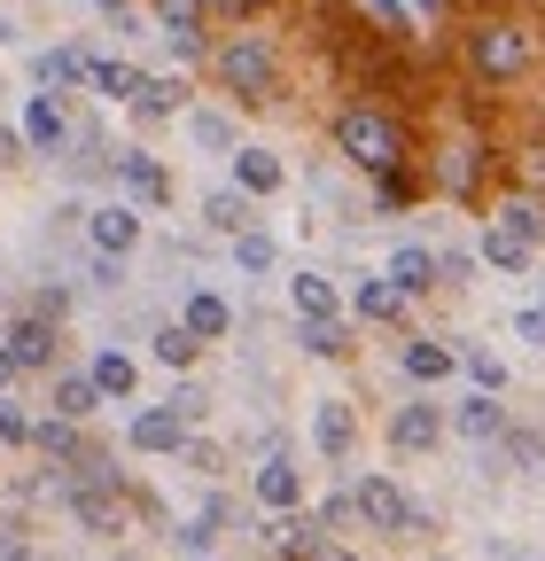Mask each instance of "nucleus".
I'll list each match as a JSON object with an SVG mask.
<instances>
[{
  "mask_svg": "<svg viewBox=\"0 0 545 561\" xmlns=\"http://www.w3.org/2000/svg\"><path fill=\"white\" fill-rule=\"evenodd\" d=\"M460 367V351H444V343H405V375L414 382H444Z\"/></svg>",
  "mask_w": 545,
  "mask_h": 561,
  "instance_id": "nucleus-22",
  "label": "nucleus"
},
{
  "mask_svg": "<svg viewBox=\"0 0 545 561\" xmlns=\"http://www.w3.org/2000/svg\"><path fill=\"white\" fill-rule=\"evenodd\" d=\"M522 335H530V343L545 351V305H537V312H522Z\"/></svg>",
  "mask_w": 545,
  "mask_h": 561,
  "instance_id": "nucleus-38",
  "label": "nucleus"
},
{
  "mask_svg": "<svg viewBox=\"0 0 545 561\" xmlns=\"http://www.w3.org/2000/svg\"><path fill=\"white\" fill-rule=\"evenodd\" d=\"M257 500H265L272 515H289V507H304V476H297L289 460H265V468H257Z\"/></svg>",
  "mask_w": 545,
  "mask_h": 561,
  "instance_id": "nucleus-10",
  "label": "nucleus"
},
{
  "mask_svg": "<svg viewBox=\"0 0 545 561\" xmlns=\"http://www.w3.org/2000/svg\"><path fill=\"white\" fill-rule=\"evenodd\" d=\"M0 382H16V351L9 343H0Z\"/></svg>",
  "mask_w": 545,
  "mask_h": 561,
  "instance_id": "nucleus-41",
  "label": "nucleus"
},
{
  "mask_svg": "<svg viewBox=\"0 0 545 561\" xmlns=\"http://www.w3.org/2000/svg\"><path fill=\"white\" fill-rule=\"evenodd\" d=\"M304 351H312V359H344V351H351V335L335 328V320H304Z\"/></svg>",
  "mask_w": 545,
  "mask_h": 561,
  "instance_id": "nucleus-31",
  "label": "nucleus"
},
{
  "mask_svg": "<svg viewBox=\"0 0 545 561\" xmlns=\"http://www.w3.org/2000/svg\"><path fill=\"white\" fill-rule=\"evenodd\" d=\"M55 413H71V421L102 413V382H94V375H62V382H55Z\"/></svg>",
  "mask_w": 545,
  "mask_h": 561,
  "instance_id": "nucleus-20",
  "label": "nucleus"
},
{
  "mask_svg": "<svg viewBox=\"0 0 545 561\" xmlns=\"http://www.w3.org/2000/svg\"><path fill=\"white\" fill-rule=\"evenodd\" d=\"M312 437H320L327 460H344V453H351V405H344V398H327V405L312 413Z\"/></svg>",
  "mask_w": 545,
  "mask_h": 561,
  "instance_id": "nucleus-11",
  "label": "nucleus"
},
{
  "mask_svg": "<svg viewBox=\"0 0 545 561\" xmlns=\"http://www.w3.org/2000/svg\"><path fill=\"white\" fill-rule=\"evenodd\" d=\"M179 437H187V413H179V405L132 413V445H141V453H179Z\"/></svg>",
  "mask_w": 545,
  "mask_h": 561,
  "instance_id": "nucleus-5",
  "label": "nucleus"
},
{
  "mask_svg": "<svg viewBox=\"0 0 545 561\" xmlns=\"http://www.w3.org/2000/svg\"><path fill=\"white\" fill-rule=\"evenodd\" d=\"M202 210H211V227L219 234H250V195H234V187H219L211 203H202Z\"/></svg>",
  "mask_w": 545,
  "mask_h": 561,
  "instance_id": "nucleus-27",
  "label": "nucleus"
},
{
  "mask_svg": "<svg viewBox=\"0 0 545 561\" xmlns=\"http://www.w3.org/2000/svg\"><path fill=\"white\" fill-rule=\"evenodd\" d=\"M195 351H202V335L179 320V328H156V359L164 367H195Z\"/></svg>",
  "mask_w": 545,
  "mask_h": 561,
  "instance_id": "nucleus-28",
  "label": "nucleus"
},
{
  "mask_svg": "<svg viewBox=\"0 0 545 561\" xmlns=\"http://www.w3.org/2000/svg\"><path fill=\"white\" fill-rule=\"evenodd\" d=\"M24 140H32L39 157H55L62 140H71V117H62V102H55V94H32V110H24Z\"/></svg>",
  "mask_w": 545,
  "mask_h": 561,
  "instance_id": "nucleus-7",
  "label": "nucleus"
},
{
  "mask_svg": "<svg viewBox=\"0 0 545 561\" xmlns=\"http://www.w3.org/2000/svg\"><path fill=\"white\" fill-rule=\"evenodd\" d=\"M86 79H94V94L102 102H132V94H141V70H132V62H86Z\"/></svg>",
  "mask_w": 545,
  "mask_h": 561,
  "instance_id": "nucleus-17",
  "label": "nucleus"
},
{
  "mask_svg": "<svg viewBox=\"0 0 545 561\" xmlns=\"http://www.w3.org/2000/svg\"><path fill=\"white\" fill-rule=\"evenodd\" d=\"M234 180H242V195H272V187H281V157H272V149H242Z\"/></svg>",
  "mask_w": 545,
  "mask_h": 561,
  "instance_id": "nucleus-16",
  "label": "nucleus"
},
{
  "mask_svg": "<svg viewBox=\"0 0 545 561\" xmlns=\"http://www.w3.org/2000/svg\"><path fill=\"white\" fill-rule=\"evenodd\" d=\"M0 561H32V538H24V523H0Z\"/></svg>",
  "mask_w": 545,
  "mask_h": 561,
  "instance_id": "nucleus-37",
  "label": "nucleus"
},
{
  "mask_svg": "<svg viewBox=\"0 0 545 561\" xmlns=\"http://www.w3.org/2000/svg\"><path fill=\"white\" fill-rule=\"evenodd\" d=\"M219 79H227L242 102H281V62H272L265 39H227V47H219Z\"/></svg>",
  "mask_w": 545,
  "mask_h": 561,
  "instance_id": "nucleus-2",
  "label": "nucleus"
},
{
  "mask_svg": "<svg viewBox=\"0 0 545 561\" xmlns=\"http://www.w3.org/2000/svg\"><path fill=\"white\" fill-rule=\"evenodd\" d=\"M0 437H9V445H39V421L16 398H0Z\"/></svg>",
  "mask_w": 545,
  "mask_h": 561,
  "instance_id": "nucleus-33",
  "label": "nucleus"
},
{
  "mask_svg": "<svg viewBox=\"0 0 545 561\" xmlns=\"http://www.w3.org/2000/svg\"><path fill=\"white\" fill-rule=\"evenodd\" d=\"M405 9H421V16H437V9H444V0H405Z\"/></svg>",
  "mask_w": 545,
  "mask_h": 561,
  "instance_id": "nucleus-44",
  "label": "nucleus"
},
{
  "mask_svg": "<svg viewBox=\"0 0 545 561\" xmlns=\"http://www.w3.org/2000/svg\"><path fill=\"white\" fill-rule=\"evenodd\" d=\"M9 351H16V367H47V351H55V335H47L39 320H16V335H9Z\"/></svg>",
  "mask_w": 545,
  "mask_h": 561,
  "instance_id": "nucleus-29",
  "label": "nucleus"
},
{
  "mask_svg": "<svg viewBox=\"0 0 545 561\" xmlns=\"http://www.w3.org/2000/svg\"><path fill=\"white\" fill-rule=\"evenodd\" d=\"M312 561H359V553H344V546H312Z\"/></svg>",
  "mask_w": 545,
  "mask_h": 561,
  "instance_id": "nucleus-40",
  "label": "nucleus"
},
{
  "mask_svg": "<svg viewBox=\"0 0 545 561\" xmlns=\"http://www.w3.org/2000/svg\"><path fill=\"white\" fill-rule=\"evenodd\" d=\"M179 102H187L179 79H141V94H132V110H141V117H172Z\"/></svg>",
  "mask_w": 545,
  "mask_h": 561,
  "instance_id": "nucleus-26",
  "label": "nucleus"
},
{
  "mask_svg": "<svg viewBox=\"0 0 545 561\" xmlns=\"http://www.w3.org/2000/svg\"><path fill=\"white\" fill-rule=\"evenodd\" d=\"M79 79H86V55H79V47H47V55H39V87H47V94L79 87Z\"/></svg>",
  "mask_w": 545,
  "mask_h": 561,
  "instance_id": "nucleus-21",
  "label": "nucleus"
},
{
  "mask_svg": "<svg viewBox=\"0 0 545 561\" xmlns=\"http://www.w3.org/2000/svg\"><path fill=\"white\" fill-rule=\"evenodd\" d=\"M499 227H514V234H522V242H537V234H545V210H537V203H522V195H514V203H499Z\"/></svg>",
  "mask_w": 545,
  "mask_h": 561,
  "instance_id": "nucleus-32",
  "label": "nucleus"
},
{
  "mask_svg": "<svg viewBox=\"0 0 545 561\" xmlns=\"http://www.w3.org/2000/svg\"><path fill=\"white\" fill-rule=\"evenodd\" d=\"M9 157H16V133H9V125H0V164H9Z\"/></svg>",
  "mask_w": 545,
  "mask_h": 561,
  "instance_id": "nucleus-43",
  "label": "nucleus"
},
{
  "mask_svg": "<svg viewBox=\"0 0 545 561\" xmlns=\"http://www.w3.org/2000/svg\"><path fill=\"white\" fill-rule=\"evenodd\" d=\"M530 250H537V242H522L514 227H484V257H491V265L522 273V265H530Z\"/></svg>",
  "mask_w": 545,
  "mask_h": 561,
  "instance_id": "nucleus-23",
  "label": "nucleus"
},
{
  "mask_svg": "<svg viewBox=\"0 0 545 561\" xmlns=\"http://www.w3.org/2000/svg\"><path fill=\"white\" fill-rule=\"evenodd\" d=\"M211 9H227V16H250V9H257V0H211Z\"/></svg>",
  "mask_w": 545,
  "mask_h": 561,
  "instance_id": "nucleus-42",
  "label": "nucleus"
},
{
  "mask_svg": "<svg viewBox=\"0 0 545 561\" xmlns=\"http://www.w3.org/2000/svg\"><path fill=\"white\" fill-rule=\"evenodd\" d=\"M460 367H467L475 382H484V390H499V382H507V367L491 359V351H484V343H475V351H460Z\"/></svg>",
  "mask_w": 545,
  "mask_h": 561,
  "instance_id": "nucleus-35",
  "label": "nucleus"
},
{
  "mask_svg": "<svg viewBox=\"0 0 545 561\" xmlns=\"http://www.w3.org/2000/svg\"><path fill=\"white\" fill-rule=\"evenodd\" d=\"M86 234H94V250H102V257H125L132 242H141V219H132L125 203H102L94 219H86Z\"/></svg>",
  "mask_w": 545,
  "mask_h": 561,
  "instance_id": "nucleus-6",
  "label": "nucleus"
},
{
  "mask_svg": "<svg viewBox=\"0 0 545 561\" xmlns=\"http://www.w3.org/2000/svg\"><path fill=\"white\" fill-rule=\"evenodd\" d=\"M94 382H102V398H132V359H125V351H102Z\"/></svg>",
  "mask_w": 545,
  "mask_h": 561,
  "instance_id": "nucleus-30",
  "label": "nucleus"
},
{
  "mask_svg": "<svg viewBox=\"0 0 545 561\" xmlns=\"http://www.w3.org/2000/svg\"><path fill=\"white\" fill-rule=\"evenodd\" d=\"M437 180H444L452 195H475V187H484V149H467V140H460V149H444V157H437Z\"/></svg>",
  "mask_w": 545,
  "mask_h": 561,
  "instance_id": "nucleus-13",
  "label": "nucleus"
},
{
  "mask_svg": "<svg viewBox=\"0 0 545 561\" xmlns=\"http://www.w3.org/2000/svg\"><path fill=\"white\" fill-rule=\"evenodd\" d=\"M234 265H242V273H265V265H272V242H265L257 227H250V234H234Z\"/></svg>",
  "mask_w": 545,
  "mask_h": 561,
  "instance_id": "nucleus-34",
  "label": "nucleus"
},
{
  "mask_svg": "<svg viewBox=\"0 0 545 561\" xmlns=\"http://www.w3.org/2000/svg\"><path fill=\"white\" fill-rule=\"evenodd\" d=\"M195 140H202V149H227V140H234V125H227V117H211V110H202V117H195Z\"/></svg>",
  "mask_w": 545,
  "mask_h": 561,
  "instance_id": "nucleus-36",
  "label": "nucleus"
},
{
  "mask_svg": "<svg viewBox=\"0 0 545 561\" xmlns=\"http://www.w3.org/2000/svg\"><path fill=\"white\" fill-rule=\"evenodd\" d=\"M94 9H102L109 24H132V0H94Z\"/></svg>",
  "mask_w": 545,
  "mask_h": 561,
  "instance_id": "nucleus-39",
  "label": "nucleus"
},
{
  "mask_svg": "<svg viewBox=\"0 0 545 561\" xmlns=\"http://www.w3.org/2000/svg\"><path fill=\"white\" fill-rule=\"evenodd\" d=\"M39 453H47V460H86V453H79V421H71V413L39 421Z\"/></svg>",
  "mask_w": 545,
  "mask_h": 561,
  "instance_id": "nucleus-25",
  "label": "nucleus"
},
{
  "mask_svg": "<svg viewBox=\"0 0 545 561\" xmlns=\"http://www.w3.org/2000/svg\"><path fill=\"white\" fill-rule=\"evenodd\" d=\"M289 297H297L304 320H335V289H327L320 273H297V280H289Z\"/></svg>",
  "mask_w": 545,
  "mask_h": 561,
  "instance_id": "nucleus-24",
  "label": "nucleus"
},
{
  "mask_svg": "<svg viewBox=\"0 0 545 561\" xmlns=\"http://www.w3.org/2000/svg\"><path fill=\"white\" fill-rule=\"evenodd\" d=\"M156 16H164V32H172V47L179 55H195V24H202V0H156Z\"/></svg>",
  "mask_w": 545,
  "mask_h": 561,
  "instance_id": "nucleus-18",
  "label": "nucleus"
},
{
  "mask_svg": "<svg viewBox=\"0 0 545 561\" xmlns=\"http://www.w3.org/2000/svg\"><path fill=\"white\" fill-rule=\"evenodd\" d=\"M335 149H344L359 172H397L405 164V133L382 110H344L335 117Z\"/></svg>",
  "mask_w": 545,
  "mask_h": 561,
  "instance_id": "nucleus-1",
  "label": "nucleus"
},
{
  "mask_svg": "<svg viewBox=\"0 0 545 561\" xmlns=\"http://www.w3.org/2000/svg\"><path fill=\"white\" fill-rule=\"evenodd\" d=\"M452 430H460V437H467V445H491V437H499V430H507V405H499V398H491V390H475V398H467V405H460V413H452Z\"/></svg>",
  "mask_w": 545,
  "mask_h": 561,
  "instance_id": "nucleus-8",
  "label": "nucleus"
},
{
  "mask_svg": "<svg viewBox=\"0 0 545 561\" xmlns=\"http://www.w3.org/2000/svg\"><path fill=\"white\" fill-rule=\"evenodd\" d=\"M117 172H125V187L141 195V203H164V195H172V172H164L149 149H117Z\"/></svg>",
  "mask_w": 545,
  "mask_h": 561,
  "instance_id": "nucleus-9",
  "label": "nucleus"
},
{
  "mask_svg": "<svg viewBox=\"0 0 545 561\" xmlns=\"http://www.w3.org/2000/svg\"><path fill=\"white\" fill-rule=\"evenodd\" d=\"M351 500H359V523H374V530H421V507L405 500L390 476H359Z\"/></svg>",
  "mask_w": 545,
  "mask_h": 561,
  "instance_id": "nucleus-4",
  "label": "nucleus"
},
{
  "mask_svg": "<svg viewBox=\"0 0 545 561\" xmlns=\"http://www.w3.org/2000/svg\"><path fill=\"white\" fill-rule=\"evenodd\" d=\"M437 430H444V421H437V405H405V413L390 421L397 453H429V445H437Z\"/></svg>",
  "mask_w": 545,
  "mask_h": 561,
  "instance_id": "nucleus-12",
  "label": "nucleus"
},
{
  "mask_svg": "<svg viewBox=\"0 0 545 561\" xmlns=\"http://www.w3.org/2000/svg\"><path fill=\"white\" fill-rule=\"evenodd\" d=\"M467 62L484 70V79H522V70L537 62V39L522 24H475L467 32Z\"/></svg>",
  "mask_w": 545,
  "mask_h": 561,
  "instance_id": "nucleus-3",
  "label": "nucleus"
},
{
  "mask_svg": "<svg viewBox=\"0 0 545 561\" xmlns=\"http://www.w3.org/2000/svg\"><path fill=\"white\" fill-rule=\"evenodd\" d=\"M351 305H359V320H397L405 312V289H397V280H359Z\"/></svg>",
  "mask_w": 545,
  "mask_h": 561,
  "instance_id": "nucleus-19",
  "label": "nucleus"
},
{
  "mask_svg": "<svg viewBox=\"0 0 545 561\" xmlns=\"http://www.w3.org/2000/svg\"><path fill=\"white\" fill-rule=\"evenodd\" d=\"M390 280H397V289H405V297H421V289H429V280H437V257H429L421 242H405V250L390 257Z\"/></svg>",
  "mask_w": 545,
  "mask_h": 561,
  "instance_id": "nucleus-15",
  "label": "nucleus"
},
{
  "mask_svg": "<svg viewBox=\"0 0 545 561\" xmlns=\"http://www.w3.org/2000/svg\"><path fill=\"white\" fill-rule=\"evenodd\" d=\"M187 328H195L202 343H219V335L234 328V305H227V297H211V289H195V297H187Z\"/></svg>",
  "mask_w": 545,
  "mask_h": 561,
  "instance_id": "nucleus-14",
  "label": "nucleus"
}]
</instances>
